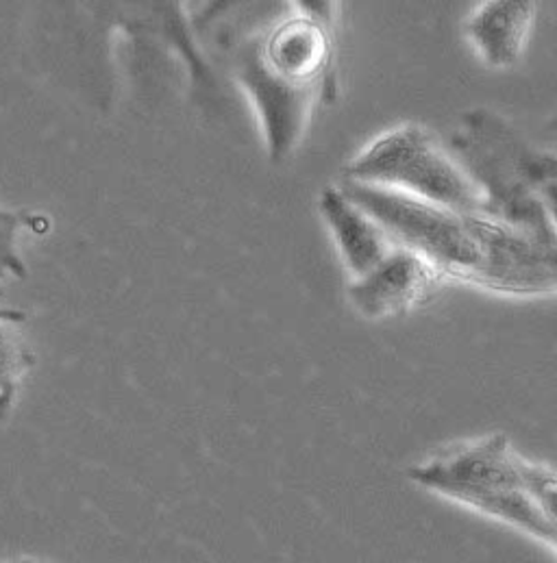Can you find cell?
<instances>
[{"label":"cell","instance_id":"cell-7","mask_svg":"<svg viewBox=\"0 0 557 563\" xmlns=\"http://www.w3.org/2000/svg\"><path fill=\"white\" fill-rule=\"evenodd\" d=\"M258 55L278 79L312 88L331 57L329 26L314 11L290 18L266 37Z\"/></svg>","mask_w":557,"mask_h":563},{"label":"cell","instance_id":"cell-2","mask_svg":"<svg viewBox=\"0 0 557 563\" xmlns=\"http://www.w3.org/2000/svg\"><path fill=\"white\" fill-rule=\"evenodd\" d=\"M345 184L394 189L456 213L483 209V191L418 124L379 135L347 164Z\"/></svg>","mask_w":557,"mask_h":563},{"label":"cell","instance_id":"cell-1","mask_svg":"<svg viewBox=\"0 0 557 563\" xmlns=\"http://www.w3.org/2000/svg\"><path fill=\"white\" fill-rule=\"evenodd\" d=\"M409 481L507 527L556 555L557 478L551 466L523 457L503 433L449 446L412 466Z\"/></svg>","mask_w":557,"mask_h":563},{"label":"cell","instance_id":"cell-11","mask_svg":"<svg viewBox=\"0 0 557 563\" xmlns=\"http://www.w3.org/2000/svg\"><path fill=\"white\" fill-rule=\"evenodd\" d=\"M35 218L24 211H9L0 207V282L26 277V266L18 253L20 231L33 224Z\"/></svg>","mask_w":557,"mask_h":563},{"label":"cell","instance_id":"cell-8","mask_svg":"<svg viewBox=\"0 0 557 563\" xmlns=\"http://www.w3.org/2000/svg\"><path fill=\"white\" fill-rule=\"evenodd\" d=\"M534 15L536 4L527 0L483 2L466 22L468 42L490 68H512L525 51Z\"/></svg>","mask_w":557,"mask_h":563},{"label":"cell","instance_id":"cell-4","mask_svg":"<svg viewBox=\"0 0 557 563\" xmlns=\"http://www.w3.org/2000/svg\"><path fill=\"white\" fill-rule=\"evenodd\" d=\"M466 218L477 249V264L466 282L516 296L556 289V242L483 211Z\"/></svg>","mask_w":557,"mask_h":563},{"label":"cell","instance_id":"cell-10","mask_svg":"<svg viewBox=\"0 0 557 563\" xmlns=\"http://www.w3.org/2000/svg\"><path fill=\"white\" fill-rule=\"evenodd\" d=\"M22 311L0 307V422L9 418L22 380L35 362L22 333Z\"/></svg>","mask_w":557,"mask_h":563},{"label":"cell","instance_id":"cell-12","mask_svg":"<svg viewBox=\"0 0 557 563\" xmlns=\"http://www.w3.org/2000/svg\"><path fill=\"white\" fill-rule=\"evenodd\" d=\"M0 563H46V562H37V560H31V558H20V560H9V562H0Z\"/></svg>","mask_w":557,"mask_h":563},{"label":"cell","instance_id":"cell-6","mask_svg":"<svg viewBox=\"0 0 557 563\" xmlns=\"http://www.w3.org/2000/svg\"><path fill=\"white\" fill-rule=\"evenodd\" d=\"M240 81L260 111L271 157L281 162L294 148L305 126L312 104V88H301L278 79L264 66L258 48L242 62Z\"/></svg>","mask_w":557,"mask_h":563},{"label":"cell","instance_id":"cell-9","mask_svg":"<svg viewBox=\"0 0 557 563\" xmlns=\"http://www.w3.org/2000/svg\"><path fill=\"white\" fill-rule=\"evenodd\" d=\"M320 213L338 244L345 266L356 279L371 273L372 268L394 249L385 233L371 218L351 202L340 188H327L318 200Z\"/></svg>","mask_w":557,"mask_h":563},{"label":"cell","instance_id":"cell-3","mask_svg":"<svg viewBox=\"0 0 557 563\" xmlns=\"http://www.w3.org/2000/svg\"><path fill=\"white\" fill-rule=\"evenodd\" d=\"M340 189L385 233L392 246L416 253L438 273L468 279L477 264V249L466 213L394 189L358 184H345Z\"/></svg>","mask_w":557,"mask_h":563},{"label":"cell","instance_id":"cell-5","mask_svg":"<svg viewBox=\"0 0 557 563\" xmlns=\"http://www.w3.org/2000/svg\"><path fill=\"white\" fill-rule=\"evenodd\" d=\"M438 271L405 249L394 246L371 273L349 285L353 307L371 320L405 313L425 298Z\"/></svg>","mask_w":557,"mask_h":563}]
</instances>
